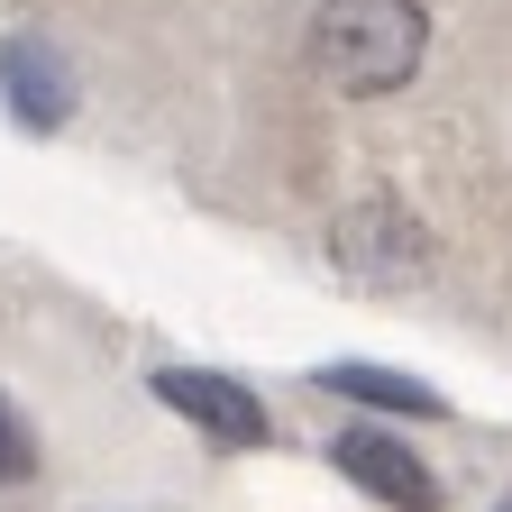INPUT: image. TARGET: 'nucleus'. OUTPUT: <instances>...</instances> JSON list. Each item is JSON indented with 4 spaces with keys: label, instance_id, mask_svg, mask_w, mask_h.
<instances>
[{
    "label": "nucleus",
    "instance_id": "nucleus-1",
    "mask_svg": "<svg viewBox=\"0 0 512 512\" xmlns=\"http://www.w3.org/2000/svg\"><path fill=\"white\" fill-rule=\"evenodd\" d=\"M430 55V10L421 0H320L311 19V64L348 101H384L421 74Z\"/></svg>",
    "mask_w": 512,
    "mask_h": 512
},
{
    "label": "nucleus",
    "instance_id": "nucleus-2",
    "mask_svg": "<svg viewBox=\"0 0 512 512\" xmlns=\"http://www.w3.org/2000/svg\"><path fill=\"white\" fill-rule=\"evenodd\" d=\"M430 229L394 202V192H375V202H348L330 220V266L348 284H375V293H394V284H421L430 275Z\"/></svg>",
    "mask_w": 512,
    "mask_h": 512
},
{
    "label": "nucleus",
    "instance_id": "nucleus-3",
    "mask_svg": "<svg viewBox=\"0 0 512 512\" xmlns=\"http://www.w3.org/2000/svg\"><path fill=\"white\" fill-rule=\"evenodd\" d=\"M147 384H156V403L183 412L192 430H211V439H229V448H266V403H256L247 384L202 375V366H156Z\"/></svg>",
    "mask_w": 512,
    "mask_h": 512
},
{
    "label": "nucleus",
    "instance_id": "nucleus-4",
    "mask_svg": "<svg viewBox=\"0 0 512 512\" xmlns=\"http://www.w3.org/2000/svg\"><path fill=\"white\" fill-rule=\"evenodd\" d=\"M330 458H339V476H348L357 494H375V503H394V512H439V476L412 458L403 439H384V430H348Z\"/></svg>",
    "mask_w": 512,
    "mask_h": 512
},
{
    "label": "nucleus",
    "instance_id": "nucleus-5",
    "mask_svg": "<svg viewBox=\"0 0 512 512\" xmlns=\"http://www.w3.org/2000/svg\"><path fill=\"white\" fill-rule=\"evenodd\" d=\"M0 83H10V101H19L28 128H55V119H64V64H55L37 37H19L10 55H0Z\"/></svg>",
    "mask_w": 512,
    "mask_h": 512
},
{
    "label": "nucleus",
    "instance_id": "nucleus-6",
    "mask_svg": "<svg viewBox=\"0 0 512 512\" xmlns=\"http://www.w3.org/2000/svg\"><path fill=\"white\" fill-rule=\"evenodd\" d=\"M320 384H330V394L375 403V412H439V394H430V384H412V375H394V366H330Z\"/></svg>",
    "mask_w": 512,
    "mask_h": 512
},
{
    "label": "nucleus",
    "instance_id": "nucleus-7",
    "mask_svg": "<svg viewBox=\"0 0 512 512\" xmlns=\"http://www.w3.org/2000/svg\"><path fill=\"white\" fill-rule=\"evenodd\" d=\"M37 476V430L28 412H10V394H0V485H28Z\"/></svg>",
    "mask_w": 512,
    "mask_h": 512
},
{
    "label": "nucleus",
    "instance_id": "nucleus-8",
    "mask_svg": "<svg viewBox=\"0 0 512 512\" xmlns=\"http://www.w3.org/2000/svg\"><path fill=\"white\" fill-rule=\"evenodd\" d=\"M494 512H512V494H503V503H494Z\"/></svg>",
    "mask_w": 512,
    "mask_h": 512
}]
</instances>
